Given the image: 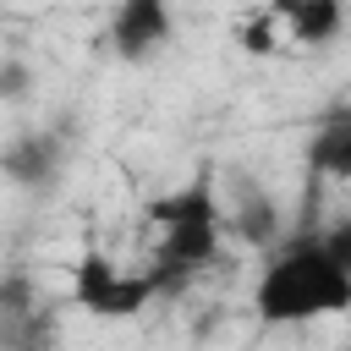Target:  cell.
I'll use <instances>...</instances> for the list:
<instances>
[{
    "instance_id": "cell-2",
    "label": "cell",
    "mask_w": 351,
    "mask_h": 351,
    "mask_svg": "<svg viewBox=\"0 0 351 351\" xmlns=\"http://www.w3.org/2000/svg\"><path fill=\"white\" fill-rule=\"evenodd\" d=\"M148 219L159 225V258H154L159 291H181L192 274H203L219 258L225 208H219V192H214V176L208 170H197L186 186L154 197L148 203Z\"/></svg>"
},
{
    "instance_id": "cell-12",
    "label": "cell",
    "mask_w": 351,
    "mask_h": 351,
    "mask_svg": "<svg viewBox=\"0 0 351 351\" xmlns=\"http://www.w3.org/2000/svg\"><path fill=\"white\" fill-rule=\"evenodd\" d=\"M241 44H247L252 55H269V49H274V27H269V16H263V22H252V27L241 33Z\"/></svg>"
},
{
    "instance_id": "cell-6",
    "label": "cell",
    "mask_w": 351,
    "mask_h": 351,
    "mask_svg": "<svg viewBox=\"0 0 351 351\" xmlns=\"http://www.w3.org/2000/svg\"><path fill=\"white\" fill-rule=\"evenodd\" d=\"M307 170L324 181H351V115H335L307 143Z\"/></svg>"
},
{
    "instance_id": "cell-1",
    "label": "cell",
    "mask_w": 351,
    "mask_h": 351,
    "mask_svg": "<svg viewBox=\"0 0 351 351\" xmlns=\"http://www.w3.org/2000/svg\"><path fill=\"white\" fill-rule=\"evenodd\" d=\"M252 302L269 324H307V318H324V313H346L351 307V269L335 263L324 236L302 230L296 241H285L269 258Z\"/></svg>"
},
{
    "instance_id": "cell-9",
    "label": "cell",
    "mask_w": 351,
    "mask_h": 351,
    "mask_svg": "<svg viewBox=\"0 0 351 351\" xmlns=\"http://www.w3.org/2000/svg\"><path fill=\"white\" fill-rule=\"evenodd\" d=\"M236 230H241L252 247H263V241H274V230H280V208H274L263 192H247L241 208H236Z\"/></svg>"
},
{
    "instance_id": "cell-3",
    "label": "cell",
    "mask_w": 351,
    "mask_h": 351,
    "mask_svg": "<svg viewBox=\"0 0 351 351\" xmlns=\"http://www.w3.org/2000/svg\"><path fill=\"white\" fill-rule=\"evenodd\" d=\"M176 22H170V5L165 0H121L115 5V22H110V44L121 60H148L170 44Z\"/></svg>"
},
{
    "instance_id": "cell-8",
    "label": "cell",
    "mask_w": 351,
    "mask_h": 351,
    "mask_svg": "<svg viewBox=\"0 0 351 351\" xmlns=\"http://www.w3.org/2000/svg\"><path fill=\"white\" fill-rule=\"evenodd\" d=\"M154 296H159L154 269H148V274H115V285H110V296L93 307V318H132V313H143Z\"/></svg>"
},
{
    "instance_id": "cell-11",
    "label": "cell",
    "mask_w": 351,
    "mask_h": 351,
    "mask_svg": "<svg viewBox=\"0 0 351 351\" xmlns=\"http://www.w3.org/2000/svg\"><path fill=\"white\" fill-rule=\"evenodd\" d=\"M324 247L335 252V263H340V269H351V214H346L335 230H324Z\"/></svg>"
},
{
    "instance_id": "cell-7",
    "label": "cell",
    "mask_w": 351,
    "mask_h": 351,
    "mask_svg": "<svg viewBox=\"0 0 351 351\" xmlns=\"http://www.w3.org/2000/svg\"><path fill=\"white\" fill-rule=\"evenodd\" d=\"M110 285H115V263H110L104 252H93V247H88V252L71 263V302L93 313V307L110 296Z\"/></svg>"
},
{
    "instance_id": "cell-4",
    "label": "cell",
    "mask_w": 351,
    "mask_h": 351,
    "mask_svg": "<svg viewBox=\"0 0 351 351\" xmlns=\"http://www.w3.org/2000/svg\"><path fill=\"white\" fill-rule=\"evenodd\" d=\"M0 170H5V181H16V186H44V181H55V170H60V137H55V132H22V137H11V143L0 148Z\"/></svg>"
},
{
    "instance_id": "cell-10",
    "label": "cell",
    "mask_w": 351,
    "mask_h": 351,
    "mask_svg": "<svg viewBox=\"0 0 351 351\" xmlns=\"http://www.w3.org/2000/svg\"><path fill=\"white\" fill-rule=\"evenodd\" d=\"M33 88V71L22 60H0V99H22Z\"/></svg>"
},
{
    "instance_id": "cell-5",
    "label": "cell",
    "mask_w": 351,
    "mask_h": 351,
    "mask_svg": "<svg viewBox=\"0 0 351 351\" xmlns=\"http://www.w3.org/2000/svg\"><path fill=\"white\" fill-rule=\"evenodd\" d=\"M274 16L291 27L296 44H329L340 33L346 5L340 0H274Z\"/></svg>"
}]
</instances>
